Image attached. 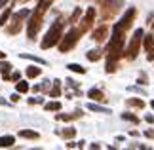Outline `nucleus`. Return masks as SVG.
Masks as SVG:
<instances>
[{
  "instance_id": "f257e3e1",
  "label": "nucleus",
  "mask_w": 154,
  "mask_h": 150,
  "mask_svg": "<svg viewBox=\"0 0 154 150\" xmlns=\"http://www.w3.org/2000/svg\"><path fill=\"white\" fill-rule=\"evenodd\" d=\"M50 2H46V0H38V6H36V10L31 14V19H29L27 23V34H29V38L34 40L36 38V34L40 31V27H42V19H44V14L48 11L50 8Z\"/></svg>"
},
{
  "instance_id": "f03ea898",
  "label": "nucleus",
  "mask_w": 154,
  "mask_h": 150,
  "mask_svg": "<svg viewBox=\"0 0 154 150\" xmlns=\"http://www.w3.org/2000/svg\"><path fill=\"white\" fill-rule=\"evenodd\" d=\"M63 25H65V23L59 19V21H55L50 27V31L46 32L42 44H40V46H42V50H50V47H53V46L59 44V40H61V36H63Z\"/></svg>"
},
{
  "instance_id": "7ed1b4c3",
  "label": "nucleus",
  "mask_w": 154,
  "mask_h": 150,
  "mask_svg": "<svg viewBox=\"0 0 154 150\" xmlns=\"http://www.w3.org/2000/svg\"><path fill=\"white\" fill-rule=\"evenodd\" d=\"M124 0H99V8H101V19L109 21L122 10Z\"/></svg>"
},
{
  "instance_id": "20e7f679",
  "label": "nucleus",
  "mask_w": 154,
  "mask_h": 150,
  "mask_svg": "<svg viewBox=\"0 0 154 150\" xmlns=\"http://www.w3.org/2000/svg\"><path fill=\"white\" fill-rule=\"evenodd\" d=\"M80 36H82L80 29H70V31L65 34V36H61V40H59V51H61V53L70 51L76 44H78Z\"/></svg>"
},
{
  "instance_id": "39448f33",
  "label": "nucleus",
  "mask_w": 154,
  "mask_h": 150,
  "mask_svg": "<svg viewBox=\"0 0 154 150\" xmlns=\"http://www.w3.org/2000/svg\"><path fill=\"white\" fill-rule=\"evenodd\" d=\"M143 34H145L143 29H137V31H135V34H133V38H131V42H129V46H128V50L124 51V55H126L129 61L137 57L139 47H141V40H143Z\"/></svg>"
},
{
  "instance_id": "423d86ee",
  "label": "nucleus",
  "mask_w": 154,
  "mask_h": 150,
  "mask_svg": "<svg viewBox=\"0 0 154 150\" xmlns=\"http://www.w3.org/2000/svg\"><path fill=\"white\" fill-rule=\"evenodd\" d=\"M29 15H31V11H29V10H21L19 14H15L14 19H11V23L8 25V29H6L8 34H19V31L23 29V23H25V19H27Z\"/></svg>"
},
{
  "instance_id": "0eeeda50",
  "label": "nucleus",
  "mask_w": 154,
  "mask_h": 150,
  "mask_svg": "<svg viewBox=\"0 0 154 150\" xmlns=\"http://www.w3.org/2000/svg\"><path fill=\"white\" fill-rule=\"evenodd\" d=\"M135 17H137V10L131 8V10H128L126 11V15L120 19V23H116L114 29H118V31H124V32H128L129 29H131L133 25V21H135Z\"/></svg>"
},
{
  "instance_id": "6e6552de",
  "label": "nucleus",
  "mask_w": 154,
  "mask_h": 150,
  "mask_svg": "<svg viewBox=\"0 0 154 150\" xmlns=\"http://www.w3.org/2000/svg\"><path fill=\"white\" fill-rule=\"evenodd\" d=\"M93 19H95V8H88L86 15H84V19H82V25L78 27L82 34L88 32V31H90V29L93 27Z\"/></svg>"
},
{
  "instance_id": "1a4fd4ad",
  "label": "nucleus",
  "mask_w": 154,
  "mask_h": 150,
  "mask_svg": "<svg viewBox=\"0 0 154 150\" xmlns=\"http://www.w3.org/2000/svg\"><path fill=\"white\" fill-rule=\"evenodd\" d=\"M145 36V34H143ZM145 42V51H146V59L149 61H154V34H146L143 38Z\"/></svg>"
},
{
  "instance_id": "9d476101",
  "label": "nucleus",
  "mask_w": 154,
  "mask_h": 150,
  "mask_svg": "<svg viewBox=\"0 0 154 150\" xmlns=\"http://www.w3.org/2000/svg\"><path fill=\"white\" fill-rule=\"evenodd\" d=\"M106 36H109V27H106V25L97 27L95 31H93V34H91V38L95 40L97 44H103V42L106 40Z\"/></svg>"
},
{
  "instance_id": "9b49d317",
  "label": "nucleus",
  "mask_w": 154,
  "mask_h": 150,
  "mask_svg": "<svg viewBox=\"0 0 154 150\" xmlns=\"http://www.w3.org/2000/svg\"><path fill=\"white\" fill-rule=\"evenodd\" d=\"M88 97L93 99V101H99V103H106V97H105V93L101 89H90V91H88Z\"/></svg>"
},
{
  "instance_id": "f8f14e48",
  "label": "nucleus",
  "mask_w": 154,
  "mask_h": 150,
  "mask_svg": "<svg viewBox=\"0 0 154 150\" xmlns=\"http://www.w3.org/2000/svg\"><path fill=\"white\" fill-rule=\"evenodd\" d=\"M55 118H57V120H63V122H70V120H78V118H82V110L74 112V114H57Z\"/></svg>"
},
{
  "instance_id": "ddd939ff",
  "label": "nucleus",
  "mask_w": 154,
  "mask_h": 150,
  "mask_svg": "<svg viewBox=\"0 0 154 150\" xmlns=\"http://www.w3.org/2000/svg\"><path fill=\"white\" fill-rule=\"evenodd\" d=\"M14 142H15V139L11 135L0 137V148H10V146H14Z\"/></svg>"
},
{
  "instance_id": "4468645a",
  "label": "nucleus",
  "mask_w": 154,
  "mask_h": 150,
  "mask_svg": "<svg viewBox=\"0 0 154 150\" xmlns=\"http://www.w3.org/2000/svg\"><path fill=\"white\" fill-rule=\"evenodd\" d=\"M40 74H42V69H38V67H29L27 69V78H38Z\"/></svg>"
},
{
  "instance_id": "2eb2a0df",
  "label": "nucleus",
  "mask_w": 154,
  "mask_h": 150,
  "mask_svg": "<svg viewBox=\"0 0 154 150\" xmlns=\"http://www.w3.org/2000/svg\"><path fill=\"white\" fill-rule=\"evenodd\" d=\"M0 72H2L4 80H8V78H10V72H11V65H10V63H2V65H0Z\"/></svg>"
},
{
  "instance_id": "dca6fc26",
  "label": "nucleus",
  "mask_w": 154,
  "mask_h": 150,
  "mask_svg": "<svg viewBox=\"0 0 154 150\" xmlns=\"http://www.w3.org/2000/svg\"><path fill=\"white\" fill-rule=\"evenodd\" d=\"M126 105L128 106H135V109H143V106H145V101H141V99H128Z\"/></svg>"
},
{
  "instance_id": "f3484780",
  "label": "nucleus",
  "mask_w": 154,
  "mask_h": 150,
  "mask_svg": "<svg viewBox=\"0 0 154 150\" xmlns=\"http://www.w3.org/2000/svg\"><path fill=\"white\" fill-rule=\"evenodd\" d=\"M19 137H23V139H38V133H36V131L23 129V131H19Z\"/></svg>"
},
{
  "instance_id": "a211bd4d",
  "label": "nucleus",
  "mask_w": 154,
  "mask_h": 150,
  "mask_svg": "<svg viewBox=\"0 0 154 150\" xmlns=\"http://www.w3.org/2000/svg\"><path fill=\"white\" fill-rule=\"evenodd\" d=\"M101 57H103V53L99 51V50H91V51H88V59H90V61H99Z\"/></svg>"
},
{
  "instance_id": "6ab92c4d",
  "label": "nucleus",
  "mask_w": 154,
  "mask_h": 150,
  "mask_svg": "<svg viewBox=\"0 0 154 150\" xmlns=\"http://www.w3.org/2000/svg\"><path fill=\"white\" fill-rule=\"evenodd\" d=\"M15 89H17V93H27V91H29V84H27V82H21V80H17V84H15Z\"/></svg>"
},
{
  "instance_id": "aec40b11",
  "label": "nucleus",
  "mask_w": 154,
  "mask_h": 150,
  "mask_svg": "<svg viewBox=\"0 0 154 150\" xmlns=\"http://www.w3.org/2000/svg\"><path fill=\"white\" fill-rule=\"evenodd\" d=\"M10 15H11V8H6V10H4V14L0 15V25H2V27L6 25V23H8Z\"/></svg>"
},
{
  "instance_id": "412c9836",
  "label": "nucleus",
  "mask_w": 154,
  "mask_h": 150,
  "mask_svg": "<svg viewBox=\"0 0 154 150\" xmlns=\"http://www.w3.org/2000/svg\"><path fill=\"white\" fill-rule=\"evenodd\" d=\"M61 135L65 137V139H72V137L76 135V129H72V127H69V129H65V131H61Z\"/></svg>"
},
{
  "instance_id": "4be33fe9",
  "label": "nucleus",
  "mask_w": 154,
  "mask_h": 150,
  "mask_svg": "<svg viewBox=\"0 0 154 150\" xmlns=\"http://www.w3.org/2000/svg\"><path fill=\"white\" fill-rule=\"evenodd\" d=\"M59 109H61V103H57V101H51L46 105V110H59Z\"/></svg>"
},
{
  "instance_id": "5701e85b",
  "label": "nucleus",
  "mask_w": 154,
  "mask_h": 150,
  "mask_svg": "<svg viewBox=\"0 0 154 150\" xmlns=\"http://www.w3.org/2000/svg\"><path fill=\"white\" fill-rule=\"evenodd\" d=\"M69 69L72 70V72H78V74H84V72H86V69L80 67V65H69Z\"/></svg>"
},
{
  "instance_id": "b1692460",
  "label": "nucleus",
  "mask_w": 154,
  "mask_h": 150,
  "mask_svg": "<svg viewBox=\"0 0 154 150\" xmlns=\"http://www.w3.org/2000/svg\"><path fill=\"white\" fill-rule=\"evenodd\" d=\"M59 93H61V87H59V82H55L53 89L50 91V97H59Z\"/></svg>"
},
{
  "instance_id": "393cba45",
  "label": "nucleus",
  "mask_w": 154,
  "mask_h": 150,
  "mask_svg": "<svg viewBox=\"0 0 154 150\" xmlns=\"http://www.w3.org/2000/svg\"><path fill=\"white\" fill-rule=\"evenodd\" d=\"M122 118H124V120H129V122H133V124H137V122H139V118H137V116H133V114H129V112L122 114Z\"/></svg>"
},
{
  "instance_id": "a878e982",
  "label": "nucleus",
  "mask_w": 154,
  "mask_h": 150,
  "mask_svg": "<svg viewBox=\"0 0 154 150\" xmlns=\"http://www.w3.org/2000/svg\"><path fill=\"white\" fill-rule=\"evenodd\" d=\"M80 14H82V11H80V8H76V10H74V14L70 15V23H76V21H78V17H80Z\"/></svg>"
},
{
  "instance_id": "bb28decb",
  "label": "nucleus",
  "mask_w": 154,
  "mask_h": 150,
  "mask_svg": "<svg viewBox=\"0 0 154 150\" xmlns=\"http://www.w3.org/2000/svg\"><path fill=\"white\" fill-rule=\"evenodd\" d=\"M8 80L17 82V80H19V72H10V78H8Z\"/></svg>"
},
{
  "instance_id": "cd10ccee",
  "label": "nucleus",
  "mask_w": 154,
  "mask_h": 150,
  "mask_svg": "<svg viewBox=\"0 0 154 150\" xmlns=\"http://www.w3.org/2000/svg\"><path fill=\"white\" fill-rule=\"evenodd\" d=\"M90 109L91 110H97V112H109V110H103L101 106H95V105H90Z\"/></svg>"
},
{
  "instance_id": "c85d7f7f",
  "label": "nucleus",
  "mask_w": 154,
  "mask_h": 150,
  "mask_svg": "<svg viewBox=\"0 0 154 150\" xmlns=\"http://www.w3.org/2000/svg\"><path fill=\"white\" fill-rule=\"evenodd\" d=\"M10 99H11V101H14V103H17V101H19V95H17V93H15V95H11V97H10Z\"/></svg>"
},
{
  "instance_id": "c756f323",
  "label": "nucleus",
  "mask_w": 154,
  "mask_h": 150,
  "mask_svg": "<svg viewBox=\"0 0 154 150\" xmlns=\"http://www.w3.org/2000/svg\"><path fill=\"white\" fill-rule=\"evenodd\" d=\"M6 4H8V0H0V8H4Z\"/></svg>"
},
{
  "instance_id": "7c9ffc66",
  "label": "nucleus",
  "mask_w": 154,
  "mask_h": 150,
  "mask_svg": "<svg viewBox=\"0 0 154 150\" xmlns=\"http://www.w3.org/2000/svg\"><path fill=\"white\" fill-rule=\"evenodd\" d=\"M4 57H6V53H4V51H0V59H4Z\"/></svg>"
},
{
  "instance_id": "2f4dec72",
  "label": "nucleus",
  "mask_w": 154,
  "mask_h": 150,
  "mask_svg": "<svg viewBox=\"0 0 154 150\" xmlns=\"http://www.w3.org/2000/svg\"><path fill=\"white\" fill-rule=\"evenodd\" d=\"M17 2H29V0H17Z\"/></svg>"
},
{
  "instance_id": "473e14b6",
  "label": "nucleus",
  "mask_w": 154,
  "mask_h": 150,
  "mask_svg": "<svg viewBox=\"0 0 154 150\" xmlns=\"http://www.w3.org/2000/svg\"><path fill=\"white\" fill-rule=\"evenodd\" d=\"M150 106H152V109H154V101H152V103H150Z\"/></svg>"
},
{
  "instance_id": "72a5a7b5",
  "label": "nucleus",
  "mask_w": 154,
  "mask_h": 150,
  "mask_svg": "<svg viewBox=\"0 0 154 150\" xmlns=\"http://www.w3.org/2000/svg\"><path fill=\"white\" fill-rule=\"evenodd\" d=\"M152 29H154V23H152Z\"/></svg>"
},
{
  "instance_id": "f704fd0d",
  "label": "nucleus",
  "mask_w": 154,
  "mask_h": 150,
  "mask_svg": "<svg viewBox=\"0 0 154 150\" xmlns=\"http://www.w3.org/2000/svg\"><path fill=\"white\" fill-rule=\"evenodd\" d=\"M15 2H17V0H15Z\"/></svg>"
}]
</instances>
